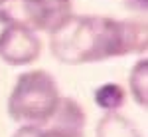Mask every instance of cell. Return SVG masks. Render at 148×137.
Returning a JSON list of instances; mask_svg holds the SVG:
<instances>
[{
	"label": "cell",
	"instance_id": "cell-9",
	"mask_svg": "<svg viewBox=\"0 0 148 137\" xmlns=\"http://www.w3.org/2000/svg\"><path fill=\"white\" fill-rule=\"evenodd\" d=\"M12 137H83V135H63L40 125H20Z\"/></svg>",
	"mask_w": 148,
	"mask_h": 137
},
{
	"label": "cell",
	"instance_id": "cell-6",
	"mask_svg": "<svg viewBox=\"0 0 148 137\" xmlns=\"http://www.w3.org/2000/svg\"><path fill=\"white\" fill-rule=\"evenodd\" d=\"M128 91L136 105L146 109L148 105V60L140 58L136 64L132 66L128 74Z\"/></svg>",
	"mask_w": 148,
	"mask_h": 137
},
{
	"label": "cell",
	"instance_id": "cell-4",
	"mask_svg": "<svg viewBox=\"0 0 148 137\" xmlns=\"http://www.w3.org/2000/svg\"><path fill=\"white\" fill-rule=\"evenodd\" d=\"M85 119H87V115L83 111V107L73 97H59L56 111L42 127H47L63 135H83Z\"/></svg>",
	"mask_w": 148,
	"mask_h": 137
},
{
	"label": "cell",
	"instance_id": "cell-7",
	"mask_svg": "<svg viewBox=\"0 0 148 137\" xmlns=\"http://www.w3.org/2000/svg\"><path fill=\"white\" fill-rule=\"evenodd\" d=\"M95 103L101 107L105 113L119 111L126 102V91L119 83H103L95 90Z\"/></svg>",
	"mask_w": 148,
	"mask_h": 137
},
{
	"label": "cell",
	"instance_id": "cell-2",
	"mask_svg": "<svg viewBox=\"0 0 148 137\" xmlns=\"http://www.w3.org/2000/svg\"><path fill=\"white\" fill-rule=\"evenodd\" d=\"M59 88L46 70H30L20 74L10 95L8 115L20 125H44L59 103Z\"/></svg>",
	"mask_w": 148,
	"mask_h": 137
},
{
	"label": "cell",
	"instance_id": "cell-3",
	"mask_svg": "<svg viewBox=\"0 0 148 137\" xmlns=\"http://www.w3.org/2000/svg\"><path fill=\"white\" fill-rule=\"evenodd\" d=\"M42 54V42L36 32L10 24L0 40V58L10 66H28Z\"/></svg>",
	"mask_w": 148,
	"mask_h": 137
},
{
	"label": "cell",
	"instance_id": "cell-1",
	"mask_svg": "<svg viewBox=\"0 0 148 137\" xmlns=\"http://www.w3.org/2000/svg\"><path fill=\"white\" fill-rule=\"evenodd\" d=\"M146 22L69 14L49 32V50L61 64L79 66L146 52Z\"/></svg>",
	"mask_w": 148,
	"mask_h": 137
},
{
	"label": "cell",
	"instance_id": "cell-5",
	"mask_svg": "<svg viewBox=\"0 0 148 137\" xmlns=\"http://www.w3.org/2000/svg\"><path fill=\"white\" fill-rule=\"evenodd\" d=\"M95 135L97 137H142L140 131L136 129V125L128 117L121 115L119 111L103 115L99 119V123H97Z\"/></svg>",
	"mask_w": 148,
	"mask_h": 137
},
{
	"label": "cell",
	"instance_id": "cell-8",
	"mask_svg": "<svg viewBox=\"0 0 148 137\" xmlns=\"http://www.w3.org/2000/svg\"><path fill=\"white\" fill-rule=\"evenodd\" d=\"M38 4H42L53 18H56L57 24H61L71 12V0H36Z\"/></svg>",
	"mask_w": 148,
	"mask_h": 137
},
{
	"label": "cell",
	"instance_id": "cell-10",
	"mask_svg": "<svg viewBox=\"0 0 148 137\" xmlns=\"http://www.w3.org/2000/svg\"><path fill=\"white\" fill-rule=\"evenodd\" d=\"M125 4L136 12H146V0H125Z\"/></svg>",
	"mask_w": 148,
	"mask_h": 137
}]
</instances>
